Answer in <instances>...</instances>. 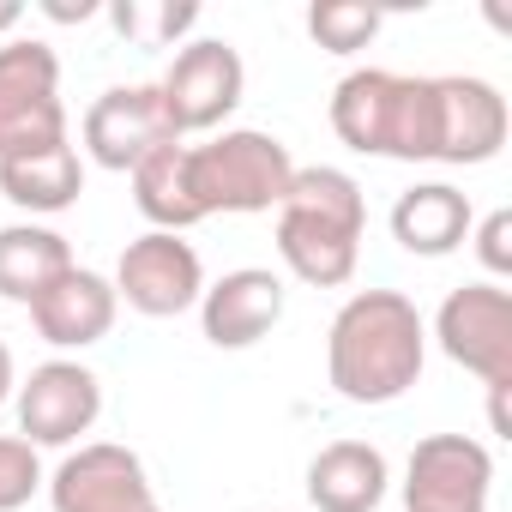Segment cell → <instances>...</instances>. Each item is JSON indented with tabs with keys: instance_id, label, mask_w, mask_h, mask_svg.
<instances>
[{
	"instance_id": "ac0fdd59",
	"label": "cell",
	"mask_w": 512,
	"mask_h": 512,
	"mask_svg": "<svg viewBox=\"0 0 512 512\" xmlns=\"http://www.w3.org/2000/svg\"><path fill=\"white\" fill-rule=\"evenodd\" d=\"M67 272H73L67 235H55L43 223H7V229H0V296H7V302L31 308Z\"/></svg>"
},
{
	"instance_id": "7c38bea8",
	"label": "cell",
	"mask_w": 512,
	"mask_h": 512,
	"mask_svg": "<svg viewBox=\"0 0 512 512\" xmlns=\"http://www.w3.org/2000/svg\"><path fill=\"white\" fill-rule=\"evenodd\" d=\"M181 133L169 127L163 91L157 85H109L91 109H85V151L103 169H133L139 157H151L157 145H175Z\"/></svg>"
},
{
	"instance_id": "7a4b0ae2",
	"label": "cell",
	"mask_w": 512,
	"mask_h": 512,
	"mask_svg": "<svg viewBox=\"0 0 512 512\" xmlns=\"http://www.w3.org/2000/svg\"><path fill=\"white\" fill-rule=\"evenodd\" d=\"M362 229H368V199H362L356 175L326 169V163L296 169V181L278 205V260L302 284L338 290L356 278Z\"/></svg>"
},
{
	"instance_id": "e0dca14e",
	"label": "cell",
	"mask_w": 512,
	"mask_h": 512,
	"mask_svg": "<svg viewBox=\"0 0 512 512\" xmlns=\"http://www.w3.org/2000/svg\"><path fill=\"white\" fill-rule=\"evenodd\" d=\"M470 199L446 181H422L410 193H398L392 205V241L404 253H416V260H446V253H458L470 241Z\"/></svg>"
},
{
	"instance_id": "6da1fadb",
	"label": "cell",
	"mask_w": 512,
	"mask_h": 512,
	"mask_svg": "<svg viewBox=\"0 0 512 512\" xmlns=\"http://www.w3.org/2000/svg\"><path fill=\"white\" fill-rule=\"evenodd\" d=\"M428 326L398 290H356L326 332V380L344 404H392L422 380Z\"/></svg>"
},
{
	"instance_id": "4316f807",
	"label": "cell",
	"mask_w": 512,
	"mask_h": 512,
	"mask_svg": "<svg viewBox=\"0 0 512 512\" xmlns=\"http://www.w3.org/2000/svg\"><path fill=\"white\" fill-rule=\"evenodd\" d=\"M43 13H49V19H61V25H73V19H91L97 7H85V0H79V7H61V0H49Z\"/></svg>"
},
{
	"instance_id": "d6986e66",
	"label": "cell",
	"mask_w": 512,
	"mask_h": 512,
	"mask_svg": "<svg viewBox=\"0 0 512 512\" xmlns=\"http://www.w3.org/2000/svg\"><path fill=\"white\" fill-rule=\"evenodd\" d=\"M0 193H7L19 211H31V217L67 211L85 193V163H79L73 145L37 151V157H7V163H0Z\"/></svg>"
},
{
	"instance_id": "3957f363",
	"label": "cell",
	"mask_w": 512,
	"mask_h": 512,
	"mask_svg": "<svg viewBox=\"0 0 512 512\" xmlns=\"http://www.w3.org/2000/svg\"><path fill=\"white\" fill-rule=\"evenodd\" d=\"M332 133L362 157L434 163L440 151V79L356 67L332 91Z\"/></svg>"
},
{
	"instance_id": "5bb4252c",
	"label": "cell",
	"mask_w": 512,
	"mask_h": 512,
	"mask_svg": "<svg viewBox=\"0 0 512 512\" xmlns=\"http://www.w3.org/2000/svg\"><path fill=\"white\" fill-rule=\"evenodd\" d=\"M506 97L488 79H440V151L434 163H494L506 145Z\"/></svg>"
},
{
	"instance_id": "484cf974",
	"label": "cell",
	"mask_w": 512,
	"mask_h": 512,
	"mask_svg": "<svg viewBox=\"0 0 512 512\" xmlns=\"http://www.w3.org/2000/svg\"><path fill=\"white\" fill-rule=\"evenodd\" d=\"M25 25V7H19V0H0V37H13Z\"/></svg>"
},
{
	"instance_id": "8992f818",
	"label": "cell",
	"mask_w": 512,
	"mask_h": 512,
	"mask_svg": "<svg viewBox=\"0 0 512 512\" xmlns=\"http://www.w3.org/2000/svg\"><path fill=\"white\" fill-rule=\"evenodd\" d=\"M157 91H163L169 127H175L181 139H187V133H211V127H223V121L235 115V103H241V91H247V67H241L235 43L199 37V43H187V49L169 61V73L157 79Z\"/></svg>"
},
{
	"instance_id": "52a82bcc",
	"label": "cell",
	"mask_w": 512,
	"mask_h": 512,
	"mask_svg": "<svg viewBox=\"0 0 512 512\" xmlns=\"http://www.w3.org/2000/svg\"><path fill=\"white\" fill-rule=\"evenodd\" d=\"M199 296H205V266H199L193 241L163 235V229L127 241L121 266H115V302H127L145 320H175L199 308Z\"/></svg>"
},
{
	"instance_id": "9c48e42d",
	"label": "cell",
	"mask_w": 512,
	"mask_h": 512,
	"mask_svg": "<svg viewBox=\"0 0 512 512\" xmlns=\"http://www.w3.org/2000/svg\"><path fill=\"white\" fill-rule=\"evenodd\" d=\"M49 500L55 512H163L151 494L145 458L115 440H91L67 452L61 470L49 476Z\"/></svg>"
},
{
	"instance_id": "ffe728a7",
	"label": "cell",
	"mask_w": 512,
	"mask_h": 512,
	"mask_svg": "<svg viewBox=\"0 0 512 512\" xmlns=\"http://www.w3.org/2000/svg\"><path fill=\"white\" fill-rule=\"evenodd\" d=\"M127 175H133V205H139V217H145L151 229L181 235V229L205 223V217L193 211V193H187V139L157 145V151L139 157Z\"/></svg>"
},
{
	"instance_id": "2e32d148",
	"label": "cell",
	"mask_w": 512,
	"mask_h": 512,
	"mask_svg": "<svg viewBox=\"0 0 512 512\" xmlns=\"http://www.w3.org/2000/svg\"><path fill=\"white\" fill-rule=\"evenodd\" d=\"M392 488L386 452L368 440H332L308 464V500L314 512H374Z\"/></svg>"
},
{
	"instance_id": "8fae6325",
	"label": "cell",
	"mask_w": 512,
	"mask_h": 512,
	"mask_svg": "<svg viewBox=\"0 0 512 512\" xmlns=\"http://www.w3.org/2000/svg\"><path fill=\"white\" fill-rule=\"evenodd\" d=\"M103 416V380L85 362H43L19 386V440L31 446H73Z\"/></svg>"
},
{
	"instance_id": "277c9868",
	"label": "cell",
	"mask_w": 512,
	"mask_h": 512,
	"mask_svg": "<svg viewBox=\"0 0 512 512\" xmlns=\"http://www.w3.org/2000/svg\"><path fill=\"white\" fill-rule=\"evenodd\" d=\"M290 181H296V157L272 133L235 127V133H217L205 145H187V193H193L199 217H217V211H235V217L278 211Z\"/></svg>"
},
{
	"instance_id": "4fadbf2b",
	"label": "cell",
	"mask_w": 512,
	"mask_h": 512,
	"mask_svg": "<svg viewBox=\"0 0 512 512\" xmlns=\"http://www.w3.org/2000/svg\"><path fill=\"white\" fill-rule=\"evenodd\" d=\"M278 320H284V278L266 272V266L223 272L199 296V326L217 350H253Z\"/></svg>"
},
{
	"instance_id": "603a6c76",
	"label": "cell",
	"mask_w": 512,
	"mask_h": 512,
	"mask_svg": "<svg viewBox=\"0 0 512 512\" xmlns=\"http://www.w3.org/2000/svg\"><path fill=\"white\" fill-rule=\"evenodd\" d=\"M37 488H43V458H37V446L19 440V434H0V512L31 506Z\"/></svg>"
},
{
	"instance_id": "5b68a950",
	"label": "cell",
	"mask_w": 512,
	"mask_h": 512,
	"mask_svg": "<svg viewBox=\"0 0 512 512\" xmlns=\"http://www.w3.org/2000/svg\"><path fill=\"white\" fill-rule=\"evenodd\" d=\"M55 145H67L61 61L43 37H7L0 43V163Z\"/></svg>"
},
{
	"instance_id": "44dd1931",
	"label": "cell",
	"mask_w": 512,
	"mask_h": 512,
	"mask_svg": "<svg viewBox=\"0 0 512 512\" xmlns=\"http://www.w3.org/2000/svg\"><path fill=\"white\" fill-rule=\"evenodd\" d=\"M380 7H356V0H320L308 7V37L326 49V55H356L380 37Z\"/></svg>"
},
{
	"instance_id": "d4e9b609",
	"label": "cell",
	"mask_w": 512,
	"mask_h": 512,
	"mask_svg": "<svg viewBox=\"0 0 512 512\" xmlns=\"http://www.w3.org/2000/svg\"><path fill=\"white\" fill-rule=\"evenodd\" d=\"M13 386H19V374H13V350H7V338H0V404L13 398Z\"/></svg>"
},
{
	"instance_id": "cb8c5ba5",
	"label": "cell",
	"mask_w": 512,
	"mask_h": 512,
	"mask_svg": "<svg viewBox=\"0 0 512 512\" xmlns=\"http://www.w3.org/2000/svg\"><path fill=\"white\" fill-rule=\"evenodd\" d=\"M476 229V260L494 272V278H506L512 272V211H488L482 223H470Z\"/></svg>"
},
{
	"instance_id": "ba28073f",
	"label": "cell",
	"mask_w": 512,
	"mask_h": 512,
	"mask_svg": "<svg viewBox=\"0 0 512 512\" xmlns=\"http://www.w3.org/2000/svg\"><path fill=\"white\" fill-rule=\"evenodd\" d=\"M440 350L482 386H512V296L500 284H464L434 314Z\"/></svg>"
},
{
	"instance_id": "30bf717a",
	"label": "cell",
	"mask_w": 512,
	"mask_h": 512,
	"mask_svg": "<svg viewBox=\"0 0 512 512\" xmlns=\"http://www.w3.org/2000/svg\"><path fill=\"white\" fill-rule=\"evenodd\" d=\"M488 488H494V458L482 440H464V434L416 440L404 470L410 512H488Z\"/></svg>"
},
{
	"instance_id": "7402d4cb",
	"label": "cell",
	"mask_w": 512,
	"mask_h": 512,
	"mask_svg": "<svg viewBox=\"0 0 512 512\" xmlns=\"http://www.w3.org/2000/svg\"><path fill=\"white\" fill-rule=\"evenodd\" d=\"M109 19H115L121 37H139L145 49H163V43H175L181 31L199 25V7L193 0H181V7H139V0H127V7H115Z\"/></svg>"
},
{
	"instance_id": "9a60e30c",
	"label": "cell",
	"mask_w": 512,
	"mask_h": 512,
	"mask_svg": "<svg viewBox=\"0 0 512 512\" xmlns=\"http://www.w3.org/2000/svg\"><path fill=\"white\" fill-rule=\"evenodd\" d=\"M115 314H121L115 284H109L103 272H85V266H73L55 290H43V296L31 302V326H37V338L55 344V350H85V344L109 338Z\"/></svg>"
}]
</instances>
